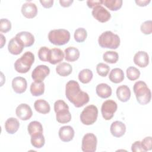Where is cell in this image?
Returning a JSON list of instances; mask_svg holds the SVG:
<instances>
[{"label":"cell","mask_w":152,"mask_h":152,"mask_svg":"<svg viewBox=\"0 0 152 152\" xmlns=\"http://www.w3.org/2000/svg\"><path fill=\"white\" fill-rule=\"evenodd\" d=\"M110 71V67L106 64L99 63L96 65V71L97 74L103 77H105Z\"/></svg>","instance_id":"36"},{"label":"cell","mask_w":152,"mask_h":152,"mask_svg":"<svg viewBox=\"0 0 152 152\" xmlns=\"http://www.w3.org/2000/svg\"><path fill=\"white\" fill-rule=\"evenodd\" d=\"M151 137L150 136L145 137L142 140V141H141L142 148L144 149V151L151 150Z\"/></svg>","instance_id":"40"},{"label":"cell","mask_w":152,"mask_h":152,"mask_svg":"<svg viewBox=\"0 0 152 152\" xmlns=\"http://www.w3.org/2000/svg\"><path fill=\"white\" fill-rule=\"evenodd\" d=\"M117 108V103L114 100H107L104 101L101 107V112L103 118L106 121L111 119L113 117Z\"/></svg>","instance_id":"9"},{"label":"cell","mask_w":152,"mask_h":152,"mask_svg":"<svg viewBox=\"0 0 152 152\" xmlns=\"http://www.w3.org/2000/svg\"><path fill=\"white\" fill-rule=\"evenodd\" d=\"M12 87L14 91L18 94L24 93L27 87L26 79L22 77H17L12 79Z\"/></svg>","instance_id":"15"},{"label":"cell","mask_w":152,"mask_h":152,"mask_svg":"<svg viewBox=\"0 0 152 152\" xmlns=\"http://www.w3.org/2000/svg\"><path fill=\"white\" fill-rule=\"evenodd\" d=\"M135 3L137 4V5L140 7H145L150 2V0H135Z\"/></svg>","instance_id":"44"},{"label":"cell","mask_w":152,"mask_h":152,"mask_svg":"<svg viewBox=\"0 0 152 152\" xmlns=\"http://www.w3.org/2000/svg\"><path fill=\"white\" fill-rule=\"evenodd\" d=\"M87 36L86 30L83 27H80L75 30L74 34V39L77 42L81 43L86 40Z\"/></svg>","instance_id":"34"},{"label":"cell","mask_w":152,"mask_h":152,"mask_svg":"<svg viewBox=\"0 0 152 152\" xmlns=\"http://www.w3.org/2000/svg\"><path fill=\"white\" fill-rule=\"evenodd\" d=\"M35 110L40 113L46 114L50 110V106L49 103L44 99H38L34 103Z\"/></svg>","instance_id":"25"},{"label":"cell","mask_w":152,"mask_h":152,"mask_svg":"<svg viewBox=\"0 0 152 152\" xmlns=\"http://www.w3.org/2000/svg\"><path fill=\"white\" fill-rule=\"evenodd\" d=\"M1 36V48H2L3 46L5 45V42H6V39L4 36L2 34H0Z\"/></svg>","instance_id":"46"},{"label":"cell","mask_w":152,"mask_h":152,"mask_svg":"<svg viewBox=\"0 0 152 152\" xmlns=\"http://www.w3.org/2000/svg\"><path fill=\"white\" fill-rule=\"evenodd\" d=\"M93 72L89 69H83L80 71L78 77V80L83 84H87L93 78Z\"/></svg>","instance_id":"30"},{"label":"cell","mask_w":152,"mask_h":152,"mask_svg":"<svg viewBox=\"0 0 152 152\" xmlns=\"http://www.w3.org/2000/svg\"><path fill=\"white\" fill-rule=\"evenodd\" d=\"M30 90L33 96H39L45 92V84L43 81H34L30 87Z\"/></svg>","instance_id":"28"},{"label":"cell","mask_w":152,"mask_h":152,"mask_svg":"<svg viewBox=\"0 0 152 152\" xmlns=\"http://www.w3.org/2000/svg\"><path fill=\"white\" fill-rule=\"evenodd\" d=\"M91 14L93 17L100 23L107 22L111 17L110 13L102 5L93 8Z\"/></svg>","instance_id":"10"},{"label":"cell","mask_w":152,"mask_h":152,"mask_svg":"<svg viewBox=\"0 0 152 152\" xmlns=\"http://www.w3.org/2000/svg\"><path fill=\"white\" fill-rule=\"evenodd\" d=\"M65 59L68 62H74L80 57V51L75 47L69 46L65 49Z\"/></svg>","instance_id":"26"},{"label":"cell","mask_w":152,"mask_h":152,"mask_svg":"<svg viewBox=\"0 0 152 152\" xmlns=\"http://www.w3.org/2000/svg\"><path fill=\"white\" fill-rule=\"evenodd\" d=\"M34 61V54L30 51L26 52L20 58L16 60L14 63V68L19 73H27L30 69Z\"/></svg>","instance_id":"5"},{"label":"cell","mask_w":152,"mask_h":152,"mask_svg":"<svg viewBox=\"0 0 152 152\" xmlns=\"http://www.w3.org/2000/svg\"><path fill=\"white\" fill-rule=\"evenodd\" d=\"M131 151L133 152H144L141 142L140 141H135L131 145Z\"/></svg>","instance_id":"41"},{"label":"cell","mask_w":152,"mask_h":152,"mask_svg":"<svg viewBox=\"0 0 152 152\" xmlns=\"http://www.w3.org/2000/svg\"><path fill=\"white\" fill-rule=\"evenodd\" d=\"M64 58V53L59 48H52L50 49L48 62L52 65L61 62Z\"/></svg>","instance_id":"19"},{"label":"cell","mask_w":152,"mask_h":152,"mask_svg":"<svg viewBox=\"0 0 152 152\" xmlns=\"http://www.w3.org/2000/svg\"><path fill=\"white\" fill-rule=\"evenodd\" d=\"M97 144V137L94 134H86L82 139L81 150L84 152H94L96 150Z\"/></svg>","instance_id":"8"},{"label":"cell","mask_w":152,"mask_h":152,"mask_svg":"<svg viewBox=\"0 0 152 152\" xmlns=\"http://www.w3.org/2000/svg\"><path fill=\"white\" fill-rule=\"evenodd\" d=\"M49 73L50 69L48 66L39 65L32 71L31 78L34 81H43Z\"/></svg>","instance_id":"11"},{"label":"cell","mask_w":152,"mask_h":152,"mask_svg":"<svg viewBox=\"0 0 152 152\" xmlns=\"http://www.w3.org/2000/svg\"><path fill=\"white\" fill-rule=\"evenodd\" d=\"M133 60L136 65L141 68H145L149 64V56L145 51H138L135 54Z\"/></svg>","instance_id":"18"},{"label":"cell","mask_w":152,"mask_h":152,"mask_svg":"<svg viewBox=\"0 0 152 152\" xmlns=\"http://www.w3.org/2000/svg\"><path fill=\"white\" fill-rule=\"evenodd\" d=\"M49 42L57 46H62L67 43L70 39V33L65 29H55L48 33Z\"/></svg>","instance_id":"6"},{"label":"cell","mask_w":152,"mask_h":152,"mask_svg":"<svg viewBox=\"0 0 152 152\" xmlns=\"http://www.w3.org/2000/svg\"><path fill=\"white\" fill-rule=\"evenodd\" d=\"M54 110L56 113V121L61 124H66L71 119V114L69 106L62 100H58L54 103Z\"/></svg>","instance_id":"4"},{"label":"cell","mask_w":152,"mask_h":152,"mask_svg":"<svg viewBox=\"0 0 152 152\" xmlns=\"http://www.w3.org/2000/svg\"><path fill=\"white\" fill-rule=\"evenodd\" d=\"M126 76L131 81L136 80L140 76V71L134 66H129L126 69Z\"/></svg>","instance_id":"35"},{"label":"cell","mask_w":152,"mask_h":152,"mask_svg":"<svg viewBox=\"0 0 152 152\" xmlns=\"http://www.w3.org/2000/svg\"><path fill=\"white\" fill-rule=\"evenodd\" d=\"M24 47H30L34 43V36L28 31H21L18 33L15 36Z\"/></svg>","instance_id":"13"},{"label":"cell","mask_w":152,"mask_h":152,"mask_svg":"<svg viewBox=\"0 0 152 152\" xmlns=\"http://www.w3.org/2000/svg\"><path fill=\"white\" fill-rule=\"evenodd\" d=\"M103 0H88L87 1V5L90 8H93L103 4Z\"/></svg>","instance_id":"42"},{"label":"cell","mask_w":152,"mask_h":152,"mask_svg":"<svg viewBox=\"0 0 152 152\" xmlns=\"http://www.w3.org/2000/svg\"><path fill=\"white\" fill-rule=\"evenodd\" d=\"M30 141L31 145L34 147L36 148H40L45 145V139L43 134H40L36 135L31 136Z\"/></svg>","instance_id":"31"},{"label":"cell","mask_w":152,"mask_h":152,"mask_svg":"<svg viewBox=\"0 0 152 152\" xmlns=\"http://www.w3.org/2000/svg\"><path fill=\"white\" fill-rule=\"evenodd\" d=\"M4 126L5 131L8 134H13L18 131L20 127V123L17 119L11 117L7 119Z\"/></svg>","instance_id":"23"},{"label":"cell","mask_w":152,"mask_h":152,"mask_svg":"<svg viewBox=\"0 0 152 152\" xmlns=\"http://www.w3.org/2000/svg\"><path fill=\"white\" fill-rule=\"evenodd\" d=\"M125 78L124 73L122 69L119 68H115L111 70L109 73V78L110 81L114 83H119L122 82Z\"/></svg>","instance_id":"24"},{"label":"cell","mask_w":152,"mask_h":152,"mask_svg":"<svg viewBox=\"0 0 152 152\" xmlns=\"http://www.w3.org/2000/svg\"><path fill=\"white\" fill-rule=\"evenodd\" d=\"M110 131L113 137L119 138L125 134L126 126L122 122L116 121L111 124Z\"/></svg>","instance_id":"17"},{"label":"cell","mask_w":152,"mask_h":152,"mask_svg":"<svg viewBox=\"0 0 152 152\" xmlns=\"http://www.w3.org/2000/svg\"><path fill=\"white\" fill-rule=\"evenodd\" d=\"M98 116L97 107L93 104L86 106L81 112L80 118L81 122L86 125L93 124L97 120Z\"/></svg>","instance_id":"7"},{"label":"cell","mask_w":152,"mask_h":152,"mask_svg":"<svg viewBox=\"0 0 152 152\" xmlns=\"http://www.w3.org/2000/svg\"><path fill=\"white\" fill-rule=\"evenodd\" d=\"M103 59L107 63L115 64L118 61L119 55L115 51H106L103 55Z\"/></svg>","instance_id":"32"},{"label":"cell","mask_w":152,"mask_h":152,"mask_svg":"<svg viewBox=\"0 0 152 152\" xmlns=\"http://www.w3.org/2000/svg\"><path fill=\"white\" fill-rule=\"evenodd\" d=\"M11 29V23L7 18H1L0 21V31L7 33Z\"/></svg>","instance_id":"38"},{"label":"cell","mask_w":152,"mask_h":152,"mask_svg":"<svg viewBox=\"0 0 152 152\" xmlns=\"http://www.w3.org/2000/svg\"><path fill=\"white\" fill-rule=\"evenodd\" d=\"M140 30L144 34H150L152 32L151 20H147L142 23L140 26Z\"/></svg>","instance_id":"39"},{"label":"cell","mask_w":152,"mask_h":152,"mask_svg":"<svg viewBox=\"0 0 152 152\" xmlns=\"http://www.w3.org/2000/svg\"><path fill=\"white\" fill-rule=\"evenodd\" d=\"M40 2L42 4V6L46 8H49L52 7L53 4V0H48V1H40Z\"/></svg>","instance_id":"43"},{"label":"cell","mask_w":152,"mask_h":152,"mask_svg":"<svg viewBox=\"0 0 152 152\" xmlns=\"http://www.w3.org/2000/svg\"><path fill=\"white\" fill-rule=\"evenodd\" d=\"M27 130L30 137L43 134V126L42 124L37 121L30 122L27 126Z\"/></svg>","instance_id":"27"},{"label":"cell","mask_w":152,"mask_h":152,"mask_svg":"<svg viewBox=\"0 0 152 152\" xmlns=\"http://www.w3.org/2000/svg\"><path fill=\"white\" fill-rule=\"evenodd\" d=\"M23 15L27 18H33L37 15V8L35 4L32 2H26L21 7Z\"/></svg>","instance_id":"16"},{"label":"cell","mask_w":152,"mask_h":152,"mask_svg":"<svg viewBox=\"0 0 152 152\" xmlns=\"http://www.w3.org/2000/svg\"><path fill=\"white\" fill-rule=\"evenodd\" d=\"M98 43L101 48L116 49L120 45V38L112 31H106L99 37Z\"/></svg>","instance_id":"3"},{"label":"cell","mask_w":152,"mask_h":152,"mask_svg":"<svg viewBox=\"0 0 152 152\" xmlns=\"http://www.w3.org/2000/svg\"><path fill=\"white\" fill-rule=\"evenodd\" d=\"M65 96L76 107L83 106L90 99L88 94L81 90L78 83L75 80H70L66 84Z\"/></svg>","instance_id":"1"},{"label":"cell","mask_w":152,"mask_h":152,"mask_svg":"<svg viewBox=\"0 0 152 152\" xmlns=\"http://www.w3.org/2000/svg\"><path fill=\"white\" fill-rule=\"evenodd\" d=\"M122 0H104L103 4L111 11H117L119 10L122 5Z\"/></svg>","instance_id":"33"},{"label":"cell","mask_w":152,"mask_h":152,"mask_svg":"<svg viewBox=\"0 0 152 152\" xmlns=\"http://www.w3.org/2000/svg\"><path fill=\"white\" fill-rule=\"evenodd\" d=\"M74 134L75 132L73 128L69 125L61 127L58 132L59 137L63 142L71 141L73 139Z\"/></svg>","instance_id":"14"},{"label":"cell","mask_w":152,"mask_h":152,"mask_svg":"<svg viewBox=\"0 0 152 152\" xmlns=\"http://www.w3.org/2000/svg\"><path fill=\"white\" fill-rule=\"evenodd\" d=\"M24 46L23 45L18 41L16 37H12L9 42L8 45V50L10 53L17 55L22 52Z\"/></svg>","instance_id":"20"},{"label":"cell","mask_w":152,"mask_h":152,"mask_svg":"<svg viewBox=\"0 0 152 152\" xmlns=\"http://www.w3.org/2000/svg\"><path fill=\"white\" fill-rule=\"evenodd\" d=\"M116 96L118 99L122 102H126L131 97L130 88L126 85H122L119 86L116 89Z\"/></svg>","instance_id":"21"},{"label":"cell","mask_w":152,"mask_h":152,"mask_svg":"<svg viewBox=\"0 0 152 152\" xmlns=\"http://www.w3.org/2000/svg\"><path fill=\"white\" fill-rule=\"evenodd\" d=\"M133 90L137 102L141 105L148 104L151 97L150 89L146 83L142 81H138L133 86Z\"/></svg>","instance_id":"2"},{"label":"cell","mask_w":152,"mask_h":152,"mask_svg":"<svg viewBox=\"0 0 152 152\" xmlns=\"http://www.w3.org/2000/svg\"><path fill=\"white\" fill-rule=\"evenodd\" d=\"M74 2L73 0H60L59 3L62 7H69L72 2Z\"/></svg>","instance_id":"45"},{"label":"cell","mask_w":152,"mask_h":152,"mask_svg":"<svg viewBox=\"0 0 152 152\" xmlns=\"http://www.w3.org/2000/svg\"><path fill=\"white\" fill-rule=\"evenodd\" d=\"M96 91L97 96L102 99H106L112 95L111 87L106 83L99 84L96 88Z\"/></svg>","instance_id":"22"},{"label":"cell","mask_w":152,"mask_h":152,"mask_svg":"<svg viewBox=\"0 0 152 152\" xmlns=\"http://www.w3.org/2000/svg\"><path fill=\"white\" fill-rule=\"evenodd\" d=\"M15 113L17 116L22 121L28 120L33 115L30 106L26 103L19 104L15 109Z\"/></svg>","instance_id":"12"},{"label":"cell","mask_w":152,"mask_h":152,"mask_svg":"<svg viewBox=\"0 0 152 152\" xmlns=\"http://www.w3.org/2000/svg\"><path fill=\"white\" fill-rule=\"evenodd\" d=\"M56 73L62 77H66L72 71V66L66 62H62L56 67Z\"/></svg>","instance_id":"29"},{"label":"cell","mask_w":152,"mask_h":152,"mask_svg":"<svg viewBox=\"0 0 152 152\" xmlns=\"http://www.w3.org/2000/svg\"><path fill=\"white\" fill-rule=\"evenodd\" d=\"M50 49L46 46L41 47L38 51V57L42 61L48 62Z\"/></svg>","instance_id":"37"}]
</instances>
